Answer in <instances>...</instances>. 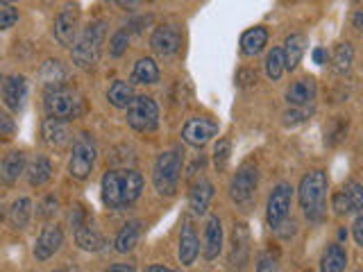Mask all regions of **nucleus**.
<instances>
[{
	"label": "nucleus",
	"instance_id": "11",
	"mask_svg": "<svg viewBox=\"0 0 363 272\" xmlns=\"http://www.w3.org/2000/svg\"><path fill=\"white\" fill-rule=\"evenodd\" d=\"M291 200H293V188L289 184H279L272 188L268 204H266V220L268 227H275L289 218V211H291Z\"/></svg>",
	"mask_w": 363,
	"mask_h": 272
},
{
	"label": "nucleus",
	"instance_id": "7",
	"mask_svg": "<svg viewBox=\"0 0 363 272\" xmlns=\"http://www.w3.org/2000/svg\"><path fill=\"white\" fill-rule=\"evenodd\" d=\"M71 222L75 232V243L82 249H86V252H100L105 247V236L98 232V227L89 220V215L79 207L71 213Z\"/></svg>",
	"mask_w": 363,
	"mask_h": 272
},
{
	"label": "nucleus",
	"instance_id": "30",
	"mask_svg": "<svg viewBox=\"0 0 363 272\" xmlns=\"http://www.w3.org/2000/svg\"><path fill=\"white\" fill-rule=\"evenodd\" d=\"M107 100H109V105L111 107H116V109H128L130 107V102L134 100V86L130 82H123V79H116L109 91H107Z\"/></svg>",
	"mask_w": 363,
	"mask_h": 272
},
{
	"label": "nucleus",
	"instance_id": "15",
	"mask_svg": "<svg viewBox=\"0 0 363 272\" xmlns=\"http://www.w3.org/2000/svg\"><path fill=\"white\" fill-rule=\"evenodd\" d=\"M150 48L157 52V55H162V57H170V55H175L179 48H182V34L177 28L173 26H162V28H157L152 32V37H150Z\"/></svg>",
	"mask_w": 363,
	"mask_h": 272
},
{
	"label": "nucleus",
	"instance_id": "1",
	"mask_svg": "<svg viewBox=\"0 0 363 272\" xmlns=\"http://www.w3.org/2000/svg\"><path fill=\"white\" fill-rule=\"evenodd\" d=\"M327 186L329 179L325 170H311L298 186V200L304 215L311 222H320L327 215Z\"/></svg>",
	"mask_w": 363,
	"mask_h": 272
},
{
	"label": "nucleus",
	"instance_id": "21",
	"mask_svg": "<svg viewBox=\"0 0 363 272\" xmlns=\"http://www.w3.org/2000/svg\"><path fill=\"white\" fill-rule=\"evenodd\" d=\"M250 259V232L247 225H236L232 234V252H230V264L234 268H245Z\"/></svg>",
	"mask_w": 363,
	"mask_h": 272
},
{
	"label": "nucleus",
	"instance_id": "6",
	"mask_svg": "<svg viewBox=\"0 0 363 272\" xmlns=\"http://www.w3.org/2000/svg\"><path fill=\"white\" fill-rule=\"evenodd\" d=\"M128 125L132 130L147 134L155 132L159 125V107L152 98L147 96H134L128 107Z\"/></svg>",
	"mask_w": 363,
	"mask_h": 272
},
{
	"label": "nucleus",
	"instance_id": "8",
	"mask_svg": "<svg viewBox=\"0 0 363 272\" xmlns=\"http://www.w3.org/2000/svg\"><path fill=\"white\" fill-rule=\"evenodd\" d=\"M43 107L50 118L71 120V118L79 116V98L66 89L48 91V94H45V100H43Z\"/></svg>",
	"mask_w": 363,
	"mask_h": 272
},
{
	"label": "nucleus",
	"instance_id": "10",
	"mask_svg": "<svg viewBox=\"0 0 363 272\" xmlns=\"http://www.w3.org/2000/svg\"><path fill=\"white\" fill-rule=\"evenodd\" d=\"M332 209L336 215H350L363 211V184H359L354 179H347L343 188L334 193Z\"/></svg>",
	"mask_w": 363,
	"mask_h": 272
},
{
	"label": "nucleus",
	"instance_id": "22",
	"mask_svg": "<svg viewBox=\"0 0 363 272\" xmlns=\"http://www.w3.org/2000/svg\"><path fill=\"white\" fill-rule=\"evenodd\" d=\"M41 134H43L45 145L55 147V150H62V147L71 141V130H68L66 120H60V118H50V116L45 118Z\"/></svg>",
	"mask_w": 363,
	"mask_h": 272
},
{
	"label": "nucleus",
	"instance_id": "34",
	"mask_svg": "<svg viewBox=\"0 0 363 272\" xmlns=\"http://www.w3.org/2000/svg\"><path fill=\"white\" fill-rule=\"evenodd\" d=\"M286 71V66H284V50L281 48H272L266 57V75L272 82H277V79L284 75Z\"/></svg>",
	"mask_w": 363,
	"mask_h": 272
},
{
	"label": "nucleus",
	"instance_id": "24",
	"mask_svg": "<svg viewBox=\"0 0 363 272\" xmlns=\"http://www.w3.org/2000/svg\"><path fill=\"white\" fill-rule=\"evenodd\" d=\"M39 79H41V84L48 91L62 89L64 82H66V68H64V64L60 60L43 62V66L39 68Z\"/></svg>",
	"mask_w": 363,
	"mask_h": 272
},
{
	"label": "nucleus",
	"instance_id": "12",
	"mask_svg": "<svg viewBox=\"0 0 363 272\" xmlns=\"http://www.w3.org/2000/svg\"><path fill=\"white\" fill-rule=\"evenodd\" d=\"M218 134V123L211 118H191L182 128V139H184L191 147H204L213 136Z\"/></svg>",
	"mask_w": 363,
	"mask_h": 272
},
{
	"label": "nucleus",
	"instance_id": "38",
	"mask_svg": "<svg viewBox=\"0 0 363 272\" xmlns=\"http://www.w3.org/2000/svg\"><path fill=\"white\" fill-rule=\"evenodd\" d=\"M18 21V9L16 7H0V30L14 28Z\"/></svg>",
	"mask_w": 363,
	"mask_h": 272
},
{
	"label": "nucleus",
	"instance_id": "43",
	"mask_svg": "<svg viewBox=\"0 0 363 272\" xmlns=\"http://www.w3.org/2000/svg\"><path fill=\"white\" fill-rule=\"evenodd\" d=\"M311 57H313V62H315L318 66L327 64V60H329V55H327V50H325V48H315Z\"/></svg>",
	"mask_w": 363,
	"mask_h": 272
},
{
	"label": "nucleus",
	"instance_id": "32",
	"mask_svg": "<svg viewBox=\"0 0 363 272\" xmlns=\"http://www.w3.org/2000/svg\"><path fill=\"white\" fill-rule=\"evenodd\" d=\"M347 268V254L345 249L340 247L338 243L329 245L323 254V261H320V270L323 272H340Z\"/></svg>",
	"mask_w": 363,
	"mask_h": 272
},
{
	"label": "nucleus",
	"instance_id": "33",
	"mask_svg": "<svg viewBox=\"0 0 363 272\" xmlns=\"http://www.w3.org/2000/svg\"><path fill=\"white\" fill-rule=\"evenodd\" d=\"M352 60H354V50H352V45L350 43H338L334 55H332V68L338 75H343V73L350 71Z\"/></svg>",
	"mask_w": 363,
	"mask_h": 272
},
{
	"label": "nucleus",
	"instance_id": "5",
	"mask_svg": "<svg viewBox=\"0 0 363 272\" xmlns=\"http://www.w3.org/2000/svg\"><path fill=\"white\" fill-rule=\"evenodd\" d=\"M257 186H259V173L257 166L252 164H243L236 170V175L232 177L230 184V198L234 204H238L241 209L252 207V202L257 198Z\"/></svg>",
	"mask_w": 363,
	"mask_h": 272
},
{
	"label": "nucleus",
	"instance_id": "44",
	"mask_svg": "<svg viewBox=\"0 0 363 272\" xmlns=\"http://www.w3.org/2000/svg\"><path fill=\"white\" fill-rule=\"evenodd\" d=\"M352 28L354 30H363V9H357L354 16H352Z\"/></svg>",
	"mask_w": 363,
	"mask_h": 272
},
{
	"label": "nucleus",
	"instance_id": "25",
	"mask_svg": "<svg viewBox=\"0 0 363 272\" xmlns=\"http://www.w3.org/2000/svg\"><path fill=\"white\" fill-rule=\"evenodd\" d=\"M281 50H284V66H286V71H295L298 64L302 62V57H304L306 37L304 34H291Z\"/></svg>",
	"mask_w": 363,
	"mask_h": 272
},
{
	"label": "nucleus",
	"instance_id": "4",
	"mask_svg": "<svg viewBox=\"0 0 363 272\" xmlns=\"http://www.w3.org/2000/svg\"><path fill=\"white\" fill-rule=\"evenodd\" d=\"M96 154L98 150H96L94 139H91L89 134H79L73 143L71 159H68V175L77 181L89 179L96 166Z\"/></svg>",
	"mask_w": 363,
	"mask_h": 272
},
{
	"label": "nucleus",
	"instance_id": "36",
	"mask_svg": "<svg viewBox=\"0 0 363 272\" xmlns=\"http://www.w3.org/2000/svg\"><path fill=\"white\" fill-rule=\"evenodd\" d=\"M128 45H130V32L128 30L113 32V37L109 39V55L111 57H123L125 52H128Z\"/></svg>",
	"mask_w": 363,
	"mask_h": 272
},
{
	"label": "nucleus",
	"instance_id": "2",
	"mask_svg": "<svg viewBox=\"0 0 363 272\" xmlns=\"http://www.w3.org/2000/svg\"><path fill=\"white\" fill-rule=\"evenodd\" d=\"M105 37H107V23L102 18L91 21L77 37V41L73 43V64L77 68H94L100 62Z\"/></svg>",
	"mask_w": 363,
	"mask_h": 272
},
{
	"label": "nucleus",
	"instance_id": "19",
	"mask_svg": "<svg viewBox=\"0 0 363 272\" xmlns=\"http://www.w3.org/2000/svg\"><path fill=\"white\" fill-rule=\"evenodd\" d=\"M26 168H28L26 152L11 150V152L3 159V164H0V179H3V184L14 186L16 181L21 179V175L26 173Z\"/></svg>",
	"mask_w": 363,
	"mask_h": 272
},
{
	"label": "nucleus",
	"instance_id": "23",
	"mask_svg": "<svg viewBox=\"0 0 363 272\" xmlns=\"http://www.w3.org/2000/svg\"><path fill=\"white\" fill-rule=\"evenodd\" d=\"M211 200H213V184H211L209 179L202 177L200 181H196V184L191 186V191H189V207H191V211L196 213V215L207 213Z\"/></svg>",
	"mask_w": 363,
	"mask_h": 272
},
{
	"label": "nucleus",
	"instance_id": "27",
	"mask_svg": "<svg viewBox=\"0 0 363 272\" xmlns=\"http://www.w3.org/2000/svg\"><path fill=\"white\" fill-rule=\"evenodd\" d=\"M268 43V30L266 28H252L243 32L241 37V52L245 57H257Z\"/></svg>",
	"mask_w": 363,
	"mask_h": 272
},
{
	"label": "nucleus",
	"instance_id": "3",
	"mask_svg": "<svg viewBox=\"0 0 363 272\" xmlns=\"http://www.w3.org/2000/svg\"><path fill=\"white\" fill-rule=\"evenodd\" d=\"M182 154L177 150L162 152L155 159L152 166V186L162 198H173L182 177Z\"/></svg>",
	"mask_w": 363,
	"mask_h": 272
},
{
	"label": "nucleus",
	"instance_id": "18",
	"mask_svg": "<svg viewBox=\"0 0 363 272\" xmlns=\"http://www.w3.org/2000/svg\"><path fill=\"white\" fill-rule=\"evenodd\" d=\"M198 254H200V238H198L196 230H193V225L189 220H184L182 232H179V247H177L179 264L189 268L196 264Z\"/></svg>",
	"mask_w": 363,
	"mask_h": 272
},
{
	"label": "nucleus",
	"instance_id": "31",
	"mask_svg": "<svg viewBox=\"0 0 363 272\" xmlns=\"http://www.w3.org/2000/svg\"><path fill=\"white\" fill-rule=\"evenodd\" d=\"M132 82H136V84H155V82H159V66L155 64V60H150V57H141V60L134 64Z\"/></svg>",
	"mask_w": 363,
	"mask_h": 272
},
{
	"label": "nucleus",
	"instance_id": "45",
	"mask_svg": "<svg viewBox=\"0 0 363 272\" xmlns=\"http://www.w3.org/2000/svg\"><path fill=\"white\" fill-rule=\"evenodd\" d=\"M116 3H118L121 9H134L136 5L141 3V0H116Z\"/></svg>",
	"mask_w": 363,
	"mask_h": 272
},
{
	"label": "nucleus",
	"instance_id": "35",
	"mask_svg": "<svg viewBox=\"0 0 363 272\" xmlns=\"http://www.w3.org/2000/svg\"><path fill=\"white\" fill-rule=\"evenodd\" d=\"M230 154H232V143L227 139H220L213 145V166L218 173H223V170L227 168V164H230Z\"/></svg>",
	"mask_w": 363,
	"mask_h": 272
},
{
	"label": "nucleus",
	"instance_id": "47",
	"mask_svg": "<svg viewBox=\"0 0 363 272\" xmlns=\"http://www.w3.org/2000/svg\"><path fill=\"white\" fill-rule=\"evenodd\" d=\"M145 270H147V272H168L166 266H147Z\"/></svg>",
	"mask_w": 363,
	"mask_h": 272
},
{
	"label": "nucleus",
	"instance_id": "42",
	"mask_svg": "<svg viewBox=\"0 0 363 272\" xmlns=\"http://www.w3.org/2000/svg\"><path fill=\"white\" fill-rule=\"evenodd\" d=\"M352 236H354L357 245L363 247V215H359V218L354 220V225H352Z\"/></svg>",
	"mask_w": 363,
	"mask_h": 272
},
{
	"label": "nucleus",
	"instance_id": "17",
	"mask_svg": "<svg viewBox=\"0 0 363 272\" xmlns=\"http://www.w3.org/2000/svg\"><path fill=\"white\" fill-rule=\"evenodd\" d=\"M223 252V225L218 215H209L204 222V243H202V256L207 261H216Z\"/></svg>",
	"mask_w": 363,
	"mask_h": 272
},
{
	"label": "nucleus",
	"instance_id": "9",
	"mask_svg": "<svg viewBox=\"0 0 363 272\" xmlns=\"http://www.w3.org/2000/svg\"><path fill=\"white\" fill-rule=\"evenodd\" d=\"M79 32V5L68 3L60 9V14L55 16V28L52 34L66 48H73V43L77 41Z\"/></svg>",
	"mask_w": 363,
	"mask_h": 272
},
{
	"label": "nucleus",
	"instance_id": "13",
	"mask_svg": "<svg viewBox=\"0 0 363 272\" xmlns=\"http://www.w3.org/2000/svg\"><path fill=\"white\" fill-rule=\"evenodd\" d=\"M28 100V79L23 75H9L3 82V102L9 111L18 113Z\"/></svg>",
	"mask_w": 363,
	"mask_h": 272
},
{
	"label": "nucleus",
	"instance_id": "41",
	"mask_svg": "<svg viewBox=\"0 0 363 272\" xmlns=\"http://www.w3.org/2000/svg\"><path fill=\"white\" fill-rule=\"evenodd\" d=\"M257 270H261V272H266V270H277V259H272L270 254H264V256L259 259Z\"/></svg>",
	"mask_w": 363,
	"mask_h": 272
},
{
	"label": "nucleus",
	"instance_id": "37",
	"mask_svg": "<svg viewBox=\"0 0 363 272\" xmlns=\"http://www.w3.org/2000/svg\"><path fill=\"white\" fill-rule=\"evenodd\" d=\"M14 134H16V123H14V118H11L9 113L0 111V139L9 141Z\"/></svg>",
	"mask_w": 363,
	"mask_h": 272
},
{
	"label": "nucleus",
	"instance_id": "28",
	"mask_svg": "<svg viewBox=\"0 0 363 272\" xmlns=\"http://www.w3.org/2000/svg\"><path fill=\"white\" fill-rule=\"evenodd\" d=\"M26 175H28V181L30 186H43L48 184L50 177H52V164L48 157H37L34 162L26 168Z\"/></svg>",
	"mask_w": 363,
	"mask_h": 272
},
{
	"label": "nucleus",
	"instance_id": "14",
	"mask_svg": "<svg viewBox=\"0 0 363 272\" xmlns=\"http://www.w3.org/2000/svg\"><path fill=\"white\" fill-rule=\"evenodd\" d=\"M64 245V232L62 227L50 225L39 234L37 243H34V259L37 261H48L50 256H55Z\"/></svg>",
	"mask_w": 363,
	"mask_h": 272
},
{
	"label": "nucleus",
	"instance_id": "48",
	"mask_svg": "<svg viewBox=\"0 0 363 272\" xmlns=\"http://www.w3.org/2000/svg\"><path fill=\"white\" fill-rule=\"evenodd\" d=\"M0 3H3V5H9V3H14V0H0Z\"/></svg>",
	"mask_w": 363,
	"mask_h": 272
},
{
	"label": "nucleus",
	"instance_id": "39",
	"mask_svg": "<svg viewBox=\"0 0 363 272\" xmlns=\"http://www.w3.org/2000/svg\"><path fill=\"white\" fill-rule=\"evenodd\" d=\"M257 84V71L255 68H241L236 73V86L238 89H250Z\"/></svg>",
	"mask_w": 363,
	"mask_h": 272
},
{
	"label": "nucleus",
	"instance_id": "20",
	"mask_svg": "<svg viewBox=\"0 0 363 272\" xmlns=\"http://www.w3.org/2000/svg\"><path fill=\"white\" fill-rule=\"evenodd\" d=\"M315 98V79L302 77L286 89V102L291 107H309Z\"/></svg>",
	"mask_w": 363,
	"mask_h": 272
},
{
	"label": "nucleus",
	"instance_id": "16",
	"mask_svg": "<svg viewBox=\"0 0 363 272\" xmlns=\"http://www.w3.org/2000/svg\"><path fill=\"white\" fill-rule=\"evenodd\" d=\"M102 202L107 204L109 209H123L125 200H123V170H107L102 175Z\"/></svg>",
	"mask_w": 363,
	"mask_h": 272
},
{
	"label": "nucleus",
	"instance_id": "26",
	"mask_svg": "<svg viewBox=\"0 0 363 272\" xmlns=\"http://www.w3.org/2000/svg\"><path fill=\"white\" fill-rule=\"evenodd\" d=\"M139 238H141V225L136 222V220H132V222H128L116 234V238H113V249L121 252V254H128V252H132V249L136 247Z\"/></svg>",
	"mask_w": 363,
	"mask_h": 272
},
{
	"label": "nucleus",
	"instance_id": "46",
	"mask_svg": "<svg viewBox=\"0 0 363 272\" xmlns=\"http://www.w3.org/2000/svg\"><path fill=\"white\" fill-rule=\"evenodd\" d=\"M109 270H111V272H116V270H121V272H132V270H134V266H125V264H113V266H109Z\"/></svg>",
	"mask_w": 363,
	"mask_h": 272
},
{
	"label": "nucleus",
	"instance_id": "29",
	"mask_svg": "<svg viewBox=\"0 0 363 272\" xmlns=\"http://www.w3.org/2000/svg\"><path fill=\"white\" fill-rule=\"evenodd\" d=\"M30 218H32V200L30 198L14 200V204H11L9 213H7L9 225L14 227V230H26L30 225Z\"/></svg>",
	"mask_w": 363,
	"mask_h": 272
},
{
	"label": "nucleus",
	"instance_id": "40",
	"mask_svg": "<svg viewBox=\"0 0 363 272\" xmlns=\"http://www.w3.org/2000/svg\"><path fill=\"white\" fill-rule=\"evenodd\" d=\"M60 211V202H57V198L55 196H48L43 202H41V211H39V215L41 218H52V215Z\"/></svg>",
	"mask_w": 363,
	"mask_h": 272
}]
</instances>
